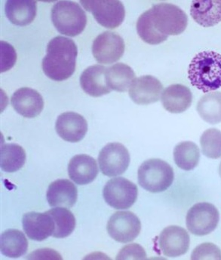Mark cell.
Masks as SVG:
<instances>
[{
  "mask_svg": "<svg viewBox=\"0 0 221 260\" xmlns=\"http://www.w3.org/2000/svg\"><path fill=\"white\" fill-rule=\"evenodd\" d=\"M150 11L153 26L163 35H180L187 26V15L175 5L159 3L153 5Z\"/></svg>",
  "mask_w": 221,
  "mask_h": 260,
  "instance_id": "cell-5",
  "label": "cell"
},
{
  "mask_svg": "<svg viewBox=\"0 0 221 260\" xmlns=\"http://www.w3.org/2000/svg\"><path fill=\"white\" fill-rule=\"evenodd\" d=\"M98 162L103 175L108 177L118 176L129 167V152L119 142L108 144L100 152Z\"/></svg>",
  "mask_w": 221,
  "mask_h": 260,
  "instance_id": "cell-10",
  "label": "cell"
},
{
  "mask_svg": "<svg viewBox=\"0 0 221 260\" xmlns=\"http://www.w3.org/2000/svg\"><path fill=\"white\" fill-rule=\"evenodd\" d=\"M37 7V2L34 0H8L5 12L11 23L17 26H26L35 19Z\"/></svg>",
  "mask_w": 221,
  "mask_h": 260,
  "instance_id": "cell-22",
  "label": "cell"
},
{
  "mask_svg": "<svg viewBox=\"0 0 221 260\" xmlns=\"http://www.w3.org/2000/svg\"><path fill=\"white\" fill-rule=\"evenodd\" d=\"M51 21L63 35L75 37L84 30L87 16L79 4L73 1H59L51 12Z\"/></svg>",
  "mask_w": 221,
  "mask_h": 260,
  "instance_id": "cell-3",
  "label": "cell"
},
{
  "mask_svg": "<svg viewBox=\"0 0 221 260\" xmlns=\"http://www.w3.org/2000/svg\"><path fill=\"white\" fill-rule=\"evenodd\" d=\"M58 135L66 142L76 143L84 139L88 131V123L84 117L76 112L63 113L56 123Z\"/></svg>",
  "mask_w": 221,
  "mask_h": 260,
  "instance_id": "cell-13",
  "label": "cell"
},
{
  "mask_svg": "<svg viewBox=\"0 0 221 260\" xmlns=\"http://www.w3.org/2000/svg\"><path fill=\"white\" fill-rule=\"evenodd\" d=\"M80 3L99 24L107 29H116L125 19V7L118 0H83Z\"/></svg>",
  "mask_w": 221,
  "mask_h": 260,
  "instance_id": "cell-7",
  "label": "cell"
},
{
  "mask_svg": "<svg viewBox=\"0 0 221 260\" xmlns=\"http://www.w3.org/2000/svg\"><path fill=\"white\" fill-rule=\"evenodd\" d=\"M17 53L14 47L6 42H1V73L9 71L15 66Z\"/></svg>",
  "mask_w": 221,
  "mask_h": 260,
  "instance_id": "cell-32",
  "label": "cell"
},
{
  "mask_svg": "<svg viewBox=\"0 0 221 260\" xmlns=\"http://www.w3.org/2000/svg\"><path fill=\"white\" fill-rule=\"evenodd\" d=\"M162 90V84L157 78L144 75L134 80L129 88V96L136 104H152L159 101Z\"/></svg>",
  "mask_w": 221,
  "mask_h": 260,
  "instance_id": "cell-14",
  "label": "cell"
},
{
  "mask_svg": "<svg viewBox=\"0 0 221 260\" xmlns=\"http://www.w3.org/2000/svg\"><path fill=\"white\" fill-rule=\"evenodd\" d=\"M190 15L203 27L215 26L221 22V0L192 1Z\"/></svg>",
  "mask_w": 221,
  "mask_h": 260,
  "instance_id": "cell-21",
  "label": "cell"
},
{
  "mask_svg": "<svg viewBox=\"0 0 221 260\" xmlns=\"http://www.w3.org/2000/svg\"><path fill=\"white\" fill-rule=\"evenodd\" d=\"M0 248L2 253L7 257H20L27 251V239L20 230L9 229L1 235Z\"/></svg>",
  "mask_w": 221,
  "mask_h": 260,
  "instance_id": "cell-24",
  "label": "cell"
},
{
  "mask_svg": "<svg viewBox=\"0 0 221 260\" xmlns=\"http://www.w3.org/2000/svg\"><path fill=\"white\" fill-rule=\"evenodd\" d=\"M200 150L192 142H183L176 145L174 150V159L180 169L190 171L198 166Z\"/></svg>",
  "mask_w": 221,
  "mask_h": 260,
  "instance_id": "cell-27",
  "label": "cell"
},
{
  "mask_svg": "<svg viewBox=\"0 0 221 260\" xmlns=\"http://www.w3.org/2000/svg\"><path fill=\"white\" fill-rule=\"evenodd\" d=\"M105 75L108 87L118 92H126L135 79L134 70L122 62L106 68Z\"/></svg>",
  "mask_w": 221,
  "mask_h": 260,
  "instance_id": "cell-23",
  "label": "cell"
},
{
  "mask_svg": "<svg viewBox=\"0 0 221 260\" xmlns=\"http://www.w3.org/2000/svg\"><path fill=\"white\" fill-rule=\"evenodd\" d=\"M219 220L220 214L214 205L208 203H197L188 211L186 227L195 236H207L215 230Z\"/></svg>",
  "mask_w": 221,
  "mask_h": 260,
  "instance_id": "cell-6",
  "label": "cell"
},
{
  "mask_svg": "<svg viewBox=\"0 0 221 260\" xmlns=\"http://www.w3.org/2000/svg\"><path fill=\"white\" fill-rule=\"evenodd\" d=\"M197 112L210 124H217L221 122V92L215 91L205 94L197 104Z\"/></svg>",
  "mask_w": 221,
  "mask_h": 260,
  "instance_id": "cell-25",
  "label": "cell"
},
{
  "mask_svg": "<svg viewBox=\"0 0 221 260\" xmlns=\"http://www.w3.org/2000/svg\"><path fill=\"white\" fill-rule=\"evenodd\" d=\"M106 230L112 239L125 244L132 242L140 234L141 220L131 211H117L108 220Z\"/></svg>",
  "mask_w": 221,
  "mask_h": 260,
  "instance_id": "cell-9",
  "label": "cell"
},
{
  "mask_svg": "<svg viewBox=\"0 0 221 260\" xmlns=\"http://www.w3.org/2000/svg\"><path fill=\"white\" fill-rule=\"evenodd\" d=\"M137 194L139 189L137 185L122 177L109 180L103 190L105 202L117 210L131 208L137 200Z\"/></svg>",
  "mask_w": 221,
  "mask_h": 260,
  "instance_id": "cell-8",
  "label": "cell"
},
{
  "mask_svg": "<svg viewBox=\"0 0 221 260\" xmlns=\"http://www.w3.org/2000/svg\"><path fill=\"white\" fill-rule=\"evenodd\" d=\"M117 259H147V254L144 249L139 244H128L120 250Z\"/></svg>",
  "mask_w": 221,
  "mask_h": 260,
  "instance_id": "cell-33",
  "label": "cell"
},
{
  "mask_svg": "<svg viewBox=\"0 0 221 260\" xmlns=\"http://www.w3.org/2000/svg\"><path fill=\"white\" fill-rule=\"evenodd\" d=\"M23 231L31 240L42 242L52 236L54 224L48 212L26 213L22 218Z\"/></svg>",
  "mask_w": 221,
  "mask_h": 260,
  "instance_id": "cell-16",
  "label": "cell"
},
{
  "mask_svg": "<svg viewBox=\"0 0 221 260\" xmlns=\"http://www.w3.org/2000/svg\"><path fill=\"white\" fill-rule=\"evenodd\" d=\"M202 153L210 159L221 157V132L217 129L205 130L200 138Z\"/></svg>",
  "mask_w": 221,
  "mask_h": 260,
  "instance_id": "cell-30",
  "label": "cell"
},
{
  "mask_svg": "<svg viewBox=\"0 0 221 260\" xmlns=\"http://www.w3.org/2000/svg\"><path fill=\"white\" fill-rule=\"evenodd\" d=\"M26 162V153L20 145L17 144H4L1 147L0 164L4 172H17L23 167Z\"/></svg>",
  "mask_w": 221,
  "mask_h": 260,
  "instance_id": "cell-26",
  "label": "cell"
},
{
  "mask_svg": "<svg viewBox=\"0 0 221 260\" xmlns=\"http://www.w3.org/2000/svg\"><path fill=\"white\" fill-rule=\"evenodd\" d=\"M191 259H221V250L212 243H204L196 247L191 255Z\"/></svg>",
  "mask_w": 221,
  "mask_h": 260,
  "instance_id": "cell-31",
  "label": "cell"
},
{
  "mask_svg": "<svg viewBox=\"0 0 221 260\" xmlns=\"http://www.w3.org/2000/svg\"><path fill=\"white\" fill-rule=\"evenodd\" d=\"M188 78L203 93L220 88L221 54L212 51L199 53L189 64Z\"/></svg>",
  "mask_w": 221,
  "mask_h": 260,
  "instance_id": "cell-2",
  "label": "cell"
},
{
  "mask_svg": "<svg viewBox=\"0 0 221 260\" xmlns=\"http://www.w3.org/2000/svg\"><path fill=\"white\" fill-rule=\"evenodd\" d=\"M77 54V46L72 39L54 37L48 42L46 55L42 59L44 73L53 81L68 79L76 70Z\"/></svg>",
  "mask_w": 221,
  "mask_h": 260,
  "instance_id": "cell-1",
  "label": "cell"
},
{
  "mask_svg": "<svg viewBox=\"0 0 221 260\" xmlns=\"http://www.w3.org/2000/svg\"><path fill=\"white\" fill-rule=\"evenodd\" d=\"M139 183L141 187L153 193L164 192L174 181L172 167L160 159L146 160L139 167Z\"/></svg>",
  "mask_w": 221,
  "mask_h": 260,
  "instance_id": "cell-4",
  "label": "cell"
},
{
  "mask_svg": "<svg viewBox=\"0 0 221 260\" xmlns=\"http://www.w3.org/2000/svg\"><path fill=\"white\" fill-rule=\"evenodd\" d=\"M190 244L189 233L178 225L166 227L161 232L159 245L161 253L168 257H178L188 251Z\"/></svg>",
  "mask_w": 221,
  "mask_h": 260,
  "instance_id": "cell-12",
  "label": "cell"
},
{
  "mask_svg": "<svg viewBox=\"0 0 221 260\" xmlns=\"http://www.w3.org/2000/svg\"><path fill=\"white\" fill-rule=\"evenodd\" d=\"M29 259H62L60 254L51 249H41L33 252L26 257Z\"/></svg>",
  "mask_w": 221,
  "mask_h": 260,
  "instance_id": "cell-34",
  "label": "cell"
},
{
  "mask_svg": "<svg viewBox=\"0 0 221 260\" xmlns=\"http://www.w3.org/2000/svg\"><path fill=\"white\" fill-rule=\"evenodd\" d=\"M125 42L117 32H103L97 37L92 45V54L97 62L112 64L123 55Z\"/></svg>",
  "mask_w": 221,
  "mask_h": 260,
  "instance_id": "cell-11",
  "label": "cell"
},
{
  "mask_svg": "<svg viewBox=\"0 0 221 260\" xmlns=\"http://www.w3.org/2000/svg\"><path fill=\"white\" fill-rule=\"evenodd\" d=\"M106 68L95 65L84 70L80 76V85L85 93L91 96L100 97L110 93L111 89L106 82Z\"/></svg>",
  "mask_w": 221,
  "mask_h": 260,
  "instance_id": "cell-20",
  "label": "cell"
},
{
  "mask_svg": "<svg viewBox=\"0 0 221 260\" xmlns=\"http://www.w3.org/2000/svg\"><path fill=\"white\" fill-rule=\"evenodd\" d=\"M98 172L96 160L89 155H76L68 164L69 177L79 185H86L95 181Z\"/></svg>",
  "mask_w": 221,
  "mask_h": 260,
  "instance_id": "cell-17",
  "label": "cell"
},
{
  "mask_svg": "<svg viewBox=\"0 0 221 260\" xmlns=\"http://www.w3.org/2000/svg\"><path fill=\"white\" fill-rule=\"evenodd\" d=\"M137 31L141 39L150 45H159L168 39V36L158 32L153 26L150 9L139 17L137 22Z\"/></svg>",
  "mask_w": 221,
  "mask_h": 260,
  "instance_id": "cell-29",
  "label": "cell"
},
{
  "mask_svg": "<svg viewBox=\"0 0 221 260\" xmlns=\"http://www.w3.org/2000/svg\"><path fill=\"white\" fill-rule=\"evenodd\" d=\"M77 195V188L71 181L59 179L48 186L46 197L48 204L53 208H70L76 204Z\"/></svg>",
  "mask_w": 221,
  "mask_h": 260,
  "instance_id": "cell-18",
  "label": "cell"
},
{
  "mask_svg": "<svg viewBox=\"0 0 221 260\" xmlns=\"http://www.w3.org/2000/svg\"><path fill=\"white\" fill-rule=\"evenodd\" d=\"M219 174H220V176L221 178V162L220 164V167H219Z\"/></svg>",
  "mask_w": 221,
  "mask_h": 260,
  "instance_id": "cell-35",
  "label": "cell"
},
{
  "mask_svg": "<svg viewBox=\"0 0 221 260\" xmlns=\"http://www.w3.org/2000/svg\"><path fill=\"white\" fill-rule=\"evenodd\" d=\"M52 217L54 230L52 236L57 239L68 237L76 227V218L73 213L66 208H52L47 211Z\"/></svg>",
  "mask_w": 221,
  "mask_h": 260,
  "instance_id": "cell-28",
  "label": "cell"
},
{
  "mask_svg": "<svg viewBox=\"0 0 221 260\" xmlns=\"http://www.w3.org/2000/svg\"><path fill=\"white\" fill-rule=\"evenodd\" d=\"M161 103L168 112L179 114L187 110L192 103L190 90L182 84H172L161 94Z\"/></svg>",
  "mask_w": 221,
  "mask_h": 260,
  "instance_id": "cell-19",
  "label": "cell"
},
{
  "mask_svg": "<svg viewBox=\"0 0 221 260\" xmlns=\"http://www.w3.org/2000/svg\"><path fill=\"white\" fill-rule=\"evenodd\" d=\"M11 103L15 112L26 118H34L43 110L44 100L41 94L30 87H22L15 92Z\"/></svg>",
  "mask_w": 221,
  "mask_h": 260,
  "instance_id": "cell-15",
  "label": "cell"
}]
</instances>
